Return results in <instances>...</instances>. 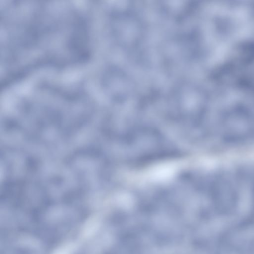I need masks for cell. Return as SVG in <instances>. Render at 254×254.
Segmentation results:
<instances>
[{"mask_svg": "<svg viewBox=\"0 0 254 254\" xmlns=\"http://www.w3.org/2000/svg\"><path fill=\"white\" fill-rule=\"evenodd\" d=\"M9 243L4 246L3 254H43L37 247L19 242Z\"/></svg>", "mask_w": 254, "mask_h": 254, "instance_id": "1", "label": "cell"}]
</instances>
